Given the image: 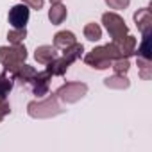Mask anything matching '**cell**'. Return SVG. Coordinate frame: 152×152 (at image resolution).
<instances>
[{"mask_svg": "<svg viewBox=\"0 0 152 152\" xmlns=\"http://www.w3.org/2000/svg\"><path fill=\"white\" fill-rule=\"evenodd\" d=\"M27 113L32 118H52V116H57L59 113H63V109L59 106V99L56 97V93H52V95L48 93L47 99L29 102Z\"/></svg>", "mask_w": 152, "mask_h": 152, "instance_id": "obj_1", "label": "cell"}, {"mask_svg": "<svg viewBox=\"0 0 152 152\" xmlns=\"http://www.w3.org/2000/svg\"><path fill=\"white\" fill-rule=\"evenodd\" d=\"M27 59V48L25 45H9V47H0V63L6 68V72H13L18 64H22Z\"/></svg>", "mask_w": 152, "mask_h": 152, "instance_id": "obj_2", "label": "cell"}, {"mask_svg": "<svg viewBox=\"0 0 152 152\" xmlns=\"http://www.w3.org/2000/svg\"><path fill=\"white\" fill-rule=\"evenodd\" d=\"M88 93V84L84 83H66L61 88H57L56 97L64 104H75Z\"/></svg>", "mask_w": 152, "mask_h": 152, "instance_id": "obj_3", "label": "cell"}, {"mask_svg": "<svg viewBox=\"0 0 152 152\" xmlns=\"http://www.w3.org/2000/svg\"><path fill=\"white\" fill-rule=\"evenodd\" d=\"M102 23L106 31L109 32L111 39H118L125 34H129V27L125 25V20L118 13H104L102 15Z\"/></svg>", "mask_w": 152, "mask_h": 152, "instance_id": "obj_4", "label": "cell"}, {"mask_svg": "<svg viewBox=\"0 0 152 152\" xmlns=\"http://www.w3.org/2000/svg\"><path fill=\"white\" fill-rule=\"evenodd\" d=\"M84 63L88 66L95 68V70H106V68H111L113 61L109 59V56L106 52V47L102 45V47H95L91 52H88L84 56Z\"/></svg>", "mask_w": 152, "mask_h": 152, "instance_id": "obj_5", "label": "cell"}, {"mask_svg": "<svg viewBox=\"0 0 152 152\" xmlns=\"http://www.w3.org/2000/svg\"><path fill=\"white\" fill-rule=\"evenodd\" d=\"M29 18H31V9H29V6H25L23 2L13 6V7L9 9V15H7V20H9V23L13 25V29H25Z\"/></svg>", "mask_w": 152, "mask_h": 152, "instance_id": "obj_6", "label": "cell"}, {"mask_svg": "<svg viewBox=\"0 0 152 152\" xmlns=\"http://www.w3.org/2000/svg\"><path fill=\"white\" fill-rule=\"evenodd\" d=\"M50 77H52V75H50L47 70H43V72H38V73L34 75V79L31 81V83H32V91H34V95H36L38 99L48 95Z\"/></svg>", "mask_w": 152, "mask_h": 152, "instance_id": "obj_7", "label": "cell"}, {"mask_svg": "<svg viewBox=\"0 0 152 152\" xmlns=\"http://www.w3.org/2000/svg\"><path fill=\"white\" fill-rule=\"evenodd\" d=\"M113 43L116 45V48H118V52H120L122 57H131L132 54H136V45H138V41H136V38L131 36V34H125V36L118 38V39H113Z\"/></svg>", "mask_w": 152, "mask_h": 152, "instance_id": "obj_8", "label": "cell"}, {"mask_svg": "<svg viewBox=\"0 0 152 152\" xmlns=\"http://www.w3.org/2000/svg\"><path fill=\"white\" fill-rule=\"evenodd\" d=\"M134 22H136V27L141 34H147L152 31V15H150V9L148 7H143V9H138L134 13Z\"/></svg>", "mask_w": 152, "mask_h": 152, "instance_id": "obj_9", "label": "cell"}, {"mask_svg": "<svg viewBox=\"0 0 152 152\" xmlns=\"http://www.w3.org/2000/svg\"><path fill=\"white\" fill-rule=\"evenodd\" d=\"M68 16V9L63 2H57V4H52L50 9H48V20L52 25H61Z\"/></svg>", "mask_w": 152, "mask_h": 152, "instance_id": "obj_10", "label": "cell"}, {"mask_svg": "<svg viewBox=\"0 0 152 152\" xmlns=\"http://www.w3.org/2000/svg\"><path fill=\"white\" fill-rule=\"evenodd\" d=\"M11 73L15 75V79H16V81H20L22 84H27V83H31V81L34 79V75H36L38 72L34 70V66H29V64L22 63V64H18Z\"/></svg>", "mask_w": 152, "mask_h": 152, "instance_id": "obj_11", "label": "cell"}, {"mask_svg": "<svg viewBox=\"0 0 152 152\" xmlns=\"http://www.w3.org/2000/svg\"><path fill=\"white\" fill-rule=\"evenodd\" d=\"M54 57H57V52H56V47H52V45H41L34 52V59L39 64H48Z\"/></svg>", "mask_w": 152, "mask_h": 152, "instance_id": "obj_12", "label": "cell"}, {"mask_svg": "<svg viewBox=\"0 0 152 152\" xmlns=\"http://www.w3.org/2000/svg\"><path fill=\"white\" fill-rule=\"evenodd\" d=\"M72 63L66 59V57H54L48 64H47V72L50 73V75H64L66 73V70H68V66H70Z\"/></svg>", "mask_w": 152, "mask_h": 152, "instance_id": "obj_13", "label": "cell"}, {"mask_svg": "<svg viewBox=\"0 0 152 152\" xmlns=\"http://www.w3.org/2000/svg\"><path fill=\"white\" fill-rule=\"evenodd\" d=\"M75 41H77V39H75V34L72 31H59L54 36V47L59 48V50H64L66 47L73 45Z\"/></svg>", "mask_w": 152, "mask_h": 152, "instance_id": "obj_14", "label": "cell"}, {"mask_svg": "<svg viewBox=\"0 0 152 152\" xmlns=\"http://www.w3.org/2000/svg\"><path fill=\"white\" fill-rule=\"evenodd\" d=\"M104 86L111 88V90H127L131 86V81L122 73H115V75H111V77L104 79Z\"/></svg>", "mask_w": 152, "mask_h": 152, "instance_id": "obj_15", "label": "cell"}, {"mask_svg": "<svg viewBox=\"0 0 152 152\" xmlns=\"http://www.w3.org/2000/svg\"><path fill=\"white\" fill-rule=\"evenodd\" d=\"M83 52H84L83 43H77V41H75L73 45H70V47H66V48L63 50V57H66L70 63H75L77 59L83 57Z\"/></svg>", "mask_w": 152, "mask_h": 152, "instance_id": "obj_16", "label": "cell"}, {"mask_svg": "<svg viewBox=\"0 0 152 152\" xmlns=\"http://www.w3.org/2000/svg\"><path fill=\"white\" fill-rule=\"evenodd\" d=\"M138 57L140 59H148V61H152V47H150V32H147V34H143V38H141V45L138 47Z\"/></svg>", "mask_w": 152, "mask_h": 152, "instance_id": "obj_17", "label": "cell"}, {"mask_svg": "<svg viewBox=\"0 0 152 152\" xmlns=\"http://www.w3.org/2000/svg\"><path fill=\"white\" fill-rule=\"evenodd\" d=\"M84 38L90 39V41H99L102 38V29L99 23H86L84 25Z\"/></svg>", "mask_w": 152, "mask_h": 152, "instance_id": "obj_18", "label": "cell"}, {"mask_svg": "<svg viewBox=\"0 0 152 152\" xmlns=\"http://www.w3.org/2000/svg\"><path fill=\"white\" fill-rule=\"evenodd\" d=\"M111 68L115 70V73L125 75L129 72V68H131V61H129V57H118V59H115L111 63Z\"/></svg>", "mask_w": 152, "mask_h": 152, "instance_id": "obj_19", "label": "cell"}, {"mask_svg": "<svg viewBox=\"0 0 152 152\" xmlns=\"http://www.w3.org/2000/svg\"><path fill=\"white\" fill-rule=\"evenodd\" d=\"M138 66H140V77L143 81H148L152 75V61L148 59H140L138 57Z\"/></svg>", "mask_w": 152, "mask_h": 152, "instance_id": "obj_20", "label": "cell"}, {"mask_svg": "<svg viewBox=\"0 0 152 152\" xmlns=\"http://www.w3.org/2000/svg\"><path fill=\"white\" fill-rule=\"evenodd\" d=\"M13 90V79L7 73H0V97H7Z\"/></svg>", "mask_w": 152, "mask_h": 152, "instance_id": "obj_21", "label": "cell"}, {"mask_svg": "<svg viewBox=\"0 0 152 152\" xmlns=\"http://www.w3.org/2000/svg\"><path fill=\"white\" fill-rule=\"evenodd\" d=\"M27 38V29H13L7 32V39L11 45H18Z\"/></svg>", "mask_w": 152, "mask_h": 152, "instance_id": "obj_22", "label": "cell"}, {"mask_svg": "<svg viewBox=\"0 0 152 152\" xmlns=\"http://www.w3.org/2000/svg\"><path fill=\"white\" fill-rule=\"evenodd\" d=\"M106 4H107L111 9L120 11V9H127V7H129L131 0H106Z\"/></svg>", "mask_w": 152, "mask_h": 152, "instance_id": "obj_23", "label": "cell"}, {"mask_svg": "<svg viewBox=\"0 0 152 152\" xmlns=\"http://www.w3.org/2000/svg\"><path fill=\"white\" fill-rule=\"evenodd\" d=\"M9 113H11V106H9V102L6 100V97H0V122H2Z\"/></svg>", "mask_w": 152, "mask_h": 152, "instance_id": "obj_24", "label": "cell"}, {"mask_svg": "<svg viewBox=\"0 0 152 152\" xmlns=\"http://www.w3.org/2000/svg\"><path fill=\"white\" fill-rule=\"evenodd\" d=\"M22 2H23L25 6H29V9L39 11V9L43 7V4H45V0H22Z\"/></svg>", "mask_w": 152, "mask_h": 152, "instance_id": "obj_25", "label": "cell"}, {"mask_svg": "<svg viewBox=\"0 0 152 152\" xmlns=\"http://www.w3.org/2000/svg\"><path fill=\"white\" fill-rule=\"evenodd\" d=\"M57 2H63V0H50V4H57Z\"/></svg>", "mask_w": 152, "mask_h": 152, "instance_id": "obj_26", "label": "cell"}]
</instances>
